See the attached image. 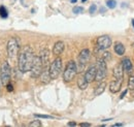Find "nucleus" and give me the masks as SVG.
<instances>
[{"mask_svg": "<svg viewBox=\"0 0 134 127\" xmlns=\"http://www.w3.org/2000/svg\"><path fill=\"white\" fill-rule=\"evenodd\" d=\"M34 57H35V55H34L33 49L30 46L24 47V49L21 51L20 56H19V62H18L19 69L22 72L30 71L32 63H33Z\"/></svg>", "mask_w": 134, "mask_h": 127, "instance_id": "1", "label": "nucleus"}, {"mask_svg": "<svg viewBox=\"0 0 134 127\" xmlns=\"http://www.w3.org/2000/svg\"><path fill=\"white\" fill-rule=\"evenodd\" d=\"M132 25H133V27H134V19L132 20Z\"/></svg>", "mask_w": 134, "mask_h": 127, "instance_id": "35", "label": "nucleus"}, {"mask_svg": "<svg viewBox=\"0 0 134 127\" xmlns=\"http://www.w3.org/2000/svg\"><path fill=\"white\" fill-rule=\"evenodd\" d=\"M80 125H81V126H91L90 123H81Z\"/></svg>", "mask_w": 134, "mask_h": 127, "instance_id": "31", "label": "nucleus"}, {"mask_svg": "<svg viewBox=\"0 0 134 127\" xmlns=\"http://www.w3.org/2000/svg\"><path fill=\"white\" fill-rule=\"evenodd\" d=\"M106 12V8H104V7H101L100 8V13L101 14H103V13H105Z\"/></svg>", "mask_w": 134, "mask_h": 127, "instance_id": "32", "label": "nucleus"}, {"mask_svg": "<svg viewBox=\"0 0 134 127\" xmlns=\"http://www.w3.org/2000/svg\"><path fill=\"white\" fill-rule=\"evenodd\" d=\"M88 85H89V83L85 80V78H81V79L77 81V86H79V88H80L81 90L87 89V88H88Z\"/></svg>", "mask_w": 134, "mask_h": 127, "instance_id": "19", "label": "nucleus"}, {"mask_svg": "<svg viewBox=\"0 0 134 127\" xmlns=\"http://www.w3.org/2000/svg\"><path fill=\"white\" fill-rule=\"evenodd\" d=\"M122 83H123V80H116V81H113L109 83V91L111 93H117L121 90V87H122Z\"/></svg>", "mask_w": 134, "mask_h": 127, "instance_id": "14", "label": "nucleus"}, {"mask_svg": "<svg viewBox=\"0 0 134 127\" xmlns=\"http://www.w3.org/2000/svg\"><path fill=\"white\" fill-rule=\"evenodd\" d=\"M106 73H107V66L105 63V60L103 58L98 59V61H97V75H96L95 81L101 82L102 80L105 79Z\"/></svg>", "mask_w": 134, "mask_h": 127, "instance_id": "7", "label": "nucleus"}, {"mask_svg": "<svg viewBox=\"0 0 134 127\" xmlns=\"http://www.w3.org/2000/svg\"><path fill=\"white\" fill-rule=\"evenodd\" d=\"M90 56H91V53H90L89 49H84V50L81 51V53L79 55V63L82 65V67L89 62Z\"/></svg>", "mask_w": 134, "mask_h": 127, "instance_id": "10", "label": "nucleus"}, {"mask_svg": "<svg viewBox=\"0 0 134 127\" xmlns=\"http://www.w3.org/2000/svg\"><path fill=\"white\" fill-rule=\"evenodd\" d=\"M64 49H65V44H64L63 41L59 40V41H57V43L54 45V47H53V54H54L55 56H60V55L63 53Z\"/></svg>", "mask_w": 134, "mask_h": 127, "instance_id": "13", "label": "nucleus"}, {"mask_svg": "<svg viewBox=\"0 0 134 127\" xmlns=\"http://www.w3.org/2000/svg\"><path fill=\"white\" fill-rule=\"evenodd\" d=\"M127 92H128V89L124 90V91H123V93H122V94H121V96H120V98H121V99H123V98L125 97V95L127 94Z\"/></svg>", "mask_w": 134, "mask_h": 127, "instance_id": "29", "label": "nucleus"}, {"mask_svg": "<svg viewBox=\"0 0 134 127\" xmlns=\"http://www.w3.org/2000/svg\"><path fill=\"white\" fill-rule=\"evenodd\" d=\"M122 125H123L122 123H116V124H115V126H122Z\"/></svg>", "mask_w": 134, "mask_h": 127, "instance_id": "33", "label": "nucleus"}, {"mask_svg": "<svg viewBox=\"0 0 134 127\" xmlns=\"http://www.w3.org/2000/svg\"><path fill=\"white\" fill-rule=\"evenodd\" d=\"M128 88L130 90H134V75L129 77V80H128Z\"/></svg>", "mask_w": 134, "mask_h": 127, "instance_id": "21", "label": "nucleus"}, {"mask_svg": "<svg viewBox=\"0 0 134 127\" xmlns=\"http://www.w3.org/2000/svg\"><path fill=\"white\" fill-rule=\"evenodd\" d=\"M1 84H2V83L0 82V92H1Z\"/></svg>", "mask_w": 134, "mask_h": 127, "instance_id": "36", "label": "nucleus"}, {"mask_svg": "<svg viewBox=\"0 0 134 127\" xmlns=\"http://www.w3.org/2000/svg\"><path fill=\"white\" fill-rule=\"evenodd\" d=\"M105 88H106V83H105V82H101L100 84L97 86V88L94 90V95L95 96L101 95V94L104 92Z\"/></svg>", "mask_w": 134, "mask_h": 127, "instance_id": "18", "label": "nucleus"}, {"mask_svg": "<svg viewBox=\"0 0 134 127\" xmlns=\"http://www.w3.org/2000/svg\"><path fill=\"white\" fill-rule=\"evenodd\" d=\"M40 80H41V82H42L43 84L50 83V81L52 80V78H51L50 70L48 69V67L43 68V70H42V72H41V75H40Z\"/></svg>", "mask_w": 134, "mask_h": 127, "instance_id": "16", "label": "nucleus"}, {"mask_svg": "<svg viewBox=\"0 0 134 127\" xmlns=\"http://www.w3.org/2000/svg\"><path fill=\"white\" fill-rule=\"evenodd\" d=\"M97 49L101 50V51H104V50H107L111 46V38L108 36V35H102L99 36L97 38Z\"/></svg>", "mask_w": 134, "mask_h": 127, "instance_id": "8", "label": "nucleus"}, {"mask_svg": "<svg viewBox=\"0 0 134 127\" xmlns=\"http://www.w3.org/2000/svg\"><path fill=\"white\" fill-rule=\"evenodd\" d=\"M0 16L2 17V18H6L7 17V12H6V8L4 6L0 7Z\"/></svg>", "mask_w": 134, "mask_h": 127, "instance_id": "25", "label": "nucleus"}, {"mask_svg": "<svg viewBox=\"0 0 134 127\" xmlns=\"http://www.w3.org/2000/svg\"><path fill=\"white\" fill-rule=\"evenodd\" d=\"M49 70H50V76L52 80H56L61 73V70H62V59L60 57H57L52 63H51L50 67H49Z\"/></svg>", "mask_w": 134, "mask_h": 127, "instance_id": "4", "label": "nucleus"}, {"mask_svg": "<svg viewBox=\"0 0 134 127\" xmlns=\"http://www.w3.org/2000/svg\"><path fill=\"white\" fill-rule=\"evenodd\" d=\"M7 55L9 58H15L20 51V40L17 37H12L7 43Z\"/></svg>", "mask_w": 134, "mask_h": 127, "instance_id": "3", "label": "nucleus"}, {"mask_svg": "<svg viewBox=\"0 0 134 127\" xmlns=\"http://www.w3.org/2000/svg\"><path fill=\"white\" fill-rule=\"evenodd\" d=\"M102 58H103L105 61H108V60L111 59V54H110L109 52H103V54H102Z\"/></svg>", "mask_w": 134, "mask_h": 127, "instance_id": "22", "label": "nucleus"}, {"mask_svg": "<svg viewBox=\"0 0 134 127\" xmlns=\"http://www.w3.org/2000/svg\"><path fill=\"white\" fill-rule=\"evenodd\" d=\"M96 75H97V66H91L85 72L84 78L88 83H92L96 79Z\"/></svg>", "mask_w": 134, "mask_h": 127, "instance_id": "9", "label": "nucleus"}, {"mask_svg": "<svg viewBox=\"0 0 134 127\" xmlns=\"http://www.w3.org/2000/svg\"><path fill=\"white\" fill-rule=\"evenodd\" d=\"M106 5H107L108 8L114 9V8L117 6V1H116V0H107V1H106Z\"/></svg>", "mask_w": 134, "mask_h": 127, "instance_id": "20", "label": "nucleus"}, {"mask_svg": "<svg viewBox=\"0 0 134 127\" xmlns=\"http://www.w3.org/2000/svg\"><path fill=\"white\" fill-rule=\"evenodd\" d=\"M29 126H41V122L38 121V120H36V121L31 122V123L29 124Z\"/></svg>", "mask_w": 134, "mask_h": 127, "instance_id": "27", "label": "nucleus"}, {"mask_svg": "<svg viewBox=\"0 0 134 127\" xmlns=\"http://www.w3.org/2000/svg\"><path fill=\"white\" fill-rule=\"evenodd\" d=\"M6 87H7V91H13V90H14L13 85H12V84H9V83L6 85Z\"/></svg>", "mask_w": 134, "mask_h": 127, "instance_id": "28", "label": "nucleus"}, {"mask_svg": "<svg viewBox=\"0 0 134 127\" xmlns=\"http://www.w3.org/2000/svg\"><path fill=\"white\" fill-rule=\"evenodd\" d=\"M77 73V66L76 63L73 60H70L66 65V68L63 72V80L65 82H71L72 80L74 79V77Z\"/></svg>", "mask_w": 134, "mask_h": 127, "instance_id": "2", "label": "nucleus"}, {"mask_svg": "<svg viewBox=\"0 0 134 127\" xmlns=\"http://www.w3.org/2000/svg\"><path fill=\"white\" fill-rule=\"evenodd\" d=\"M122 65H123L124 71H126L128 75L133 72V65L131 63V60H130V59L125 58V59L122 61Z\"/></svg>", "mask_w": 134, "mask_h": 127, "instance_id": "15", "label": "nucleus"}, {"mask_svg": "<svg viewBox=\"0 0 134 127\" xmlns=\"http://www.w3.org/2000/svg\"><path fill=\"white\" fill-rule=\"evenodd\" d=\"M10 73H12V68L8 62H3L1 65V69H0V81L2 83V85L6 86L9 81H10Z\"/></svg>", "mask_w": 134, "mask_h": 127, "instance_id": "5", "label": "nucleus"}, {"mask_svg": "<svg viewBox=\"0 0 134 127\" xmlns=\"http://www.w3.org/2000/svg\"><path fill=\"white\" fill-rule=\"evenodd\" d=\"M34 116L36 118H41V119H53L54 117L50 115H40V114H34Z\"/></svg>", "mask_w": 134, "mask_h": 127, "instance_id": "23", "label": "nucleus"}, {"mask_svg": "<svg viewBox=\"0 0 134 127\" xmlns=\"http://www.w3.org/2000/svg\"><path fill=\"white\" fill-rule=\"evenodd\" d=\"M114 50H115V53L119 55V56H123L124 54H125V47H124V45L122 44V43H120V41H118L115 44V46H114Z\"/></svg>", "mask_w": 134, "mask_h": 127, "instance_id": "17", "label": "nucleus"}, {"mask_svg": "<svg viewBox=\"0 0 134 127\" xmlns=\"http://www.w3.org/2000/svg\"><path fill=\"white\" fill-rule=\"evenodd\" d=\"M82 1H83V2H85V1H87V0H82Z\"/></svg>", "mask_w": 134, "mask_h": 127, "instance_id": "37", "label": "nucleus"}, {"mask_svg": "<svg viewBox=\"0 0 134 127\" xmlns=\"http://www.w3.org/2000/svg\"><path fill=\"white\" fill-rule=\"evenodd\" d=\"M83 10H84V8H83L82 6H74L73 9H72L73 14H76V15H77V14H82Z\"/></svg>", "mask_w": 134, "mask_h": 127, "instance_id": "24", "label": "nucleus"}, {"mask_svg": "<svg viewBox=\"0 0 134 127\" xmlns=\"http://www.w3.org/2000/svg\"><path fill=\"white\" fill-rule=\"evenodd\" d=\"M70 2H71V3H75V2H76V0H70Z\"/></svg>", "mask_w": 134, "mask_h": 127, "instance_id": "34", "label": "nucleus"}, {"mask_svg": "<svg viewBox=\"0 0 134 127\" xmlns=\"http://www.w3.org/2000/svg\"><path fill=\"white\" fill-rule=\"evenodd\" d=\"M67 125H68V126H75V125H76V123H75V122H69Z\"/></svg>", "mask_w": 134, "mask_h": 127, "instance_id": "30", "label": "nucleus"}, {"mask_svg": "<svg viewBox=\"0 0 134 127\" xmlns=\"http://www.w3.org/2000/svg\"><path fill=\"white\" fill-rule=\"evenodd\" d=\"M113 75H114V77H115L116 80H123V78H124V68H123L122 62L114 67Z\"/></svg>", "mask_w": 134, "mask_h": 127, "instance_id": "12", "label": "nucleus"}, {"mask_svg": "<svg viewBox=\"0 0 134 127\" xmlns=\"http://www.w3.org/2000/svg\"><path fill=\"white\" fill-rule=\"evenodd\" d=\"M43 65H42V62H41V59L39 56H35L33 60V63H32V66H31V69H30V72H31V77L36 79L38 77H40L42 70H43Z\"/></svg>", "mask_w": 134, "mask_h": 127, "instance_id": "6", "label": "nucleus"}, {"mask_svg": "<svg viewBox=\"0 0 134 127\" xmlns=\"http://www.w3.org/2000/svg\"><path fill=\"white\" fill-rule=\"evenodd\" d=\"M96 10H97V6H96V4H92V5L90 6V8H89V13L92 14V15L95 14Z\"/></svg>", "mask_w": 134, "mask_h": 127, "instance_id": "26", "label": "nucleus"}, {"mask_svg": "<svg viewBox=\"0 0 134 127\" xmlns=\"http://www.w3.org/2000/svg\"><path fill=\"white\" fill-rule=\"evenodd\" d=\"M39 57L41 59V62H42V65L43 67H48L49 65V61H50V51L48 48H44L42 49L40 51V54H39Z\"/></svg>", "mask_w": 134, "mask_h": 127, "instance_id": "11", "label": "nucleus"}]
</instances>
